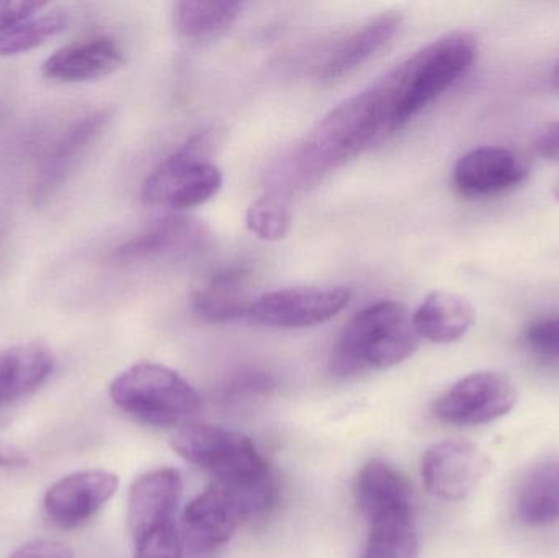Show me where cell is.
Listing matches in <instances>:
<instances>
[{
	"label": "cell",
	"instance_id": "obj_1",
	"mask_svg": "<svg viewBox=\"0 0 559 558\" xmlns=\"http://www.w3.org/2000/svg\"><path fill=\"white\" fill-rule=\"evenodd\" d=\"M478 51V36L456 29L417 49L377 82L373 91L383 111L386 134L403 128L445 94L472 69Z\"/></svg>",
	"mask_w": 559,
	"mask_h": 558
},
{
	"label": "cell",
	"instance_id": "obj_2",
	"mask_svg": "<svg viewBox=\"0 0 559 558\" xmlns=\"http://www.w3.org/2000/svg\"><path fill=\"white\" fill-rule=\"evenodd\" d=\"M388 136L373 87L329 111L278 167L280 189H305Z\"/></svg>",
	"mask_w": 559,
	"mask_h": 558
},
{
	"label": "cell",
	"instance_id": "obj_3",
	"mask_svg": "<svg viewBox=\"0 0 559 558\" xmlns=\"http://www.w3.org/2000/svg\"><path fill=\"white\" fill-rule=\"evenodd\" d=\"M413 314L401 301L383 300L352 318L335 343L331 372L338 379L400 366L419 349Z\"/></svg>",
	"mask_w": 559,
	"mask_h": 558
},
{
	"label": "cell",
	"instance_id": "obj_4",
	"mask_svg": "<svg viewBox=\"0 0 559 558\" xmlns=\"http://www.w3.org/2000/svg\"><path fill=\"white\" fill-rule=\"evenodd\" d=\"M277 501L274 475L254 485L215 482L183 510V539L192 553H215L233 539L242 524L271 513Z\"/></svg>",
	"mask_w": 559,
	"mask_h": 558
},
{
	"label": "cell",
	"instance_id": "obj_5",
	"mask_svg": "<svg viewBox=\"0 0 559 558\" xmlns=\"http://www.w3.org/2000/svg\"><path fill=\"white\" fill-rule=\"evenodd\" d=\"M111 402L124 415L154 428L187 425L202 408L199 392L170 367L138 363L110 383Z\"/></svg>",
	"mask_w": 559,
	"mask_h": 558
},
{
	"label": "cell",
	"instance_id": "obj_6",
	"mask_svg": "<svg viewBox=\"0 0 559 558\" xmlns=\"http://www.w3.org/2000/svg\"><path fill=\"white\" fill-rule=\"evenodd\" d=\"M182 477L176 468H156L141 475L128 495V530L134 558H182L177 508Z\"/></svg>",
	"mask_w": 559,
	"mask_h": 558
},
{
	"label": "cell",
	"instance_id": "obj_7",
	"mask_svg": "<svg viewBox=\"0 0 559 558\" xmlns=\"http://www.w3.org/2000/svg\"><path fill=\"white\" fill-rule=\"evenodd\" d=\"M173 448L183 461L228 485H254L272 477L267 461L251 438L210 425H186L173 436Z\"/></svg>",
	"mask_w": 559,
	"mask_h": 558
},
{
	"label": "cell",
	"instance_id": "obj_8",
	"mask_svg": "<svg viewBox=\"0 0 559 558\" xmlns=\"http://www.w3.org/2000/svg\"><path fill=\"white\" fill-rule=\"evenodd\" d=\"M200 144L202 140L193 138L146 177L141 189L144 203L182 212L203 205L218 195L223 187L222 170L200 157Z\"/></svg>",
	"mask_w": 559,
	"mask_h": 558
},
{
	"label": "cell",
	"instance_id": "obj_9",
	"mask_svg": "<svg viewBox=\"0 0 559 558\" xmlns=\"http://www.w3.org/2000/svg\"><path fill=\"white\" fill-rule=\"evenodd\" d=\"M518 403L519 390L511 377L481 370L453 383L433 403V413L447 425L481 426L509 415Z\"/></svg>",
	"mask_w": 559,
	"mask_h": 558
},
{
	"label": "cell",
	"instance_id": "obj_10",
	"mask_svg": "<svg viewBox=\"0 0 559 558\" xmlns=\"http://www.w3.org/2000/svg\"><path fill=\"white\" fill-rule=\"evenodd\" d=\"M491 468V459L478 446L463 439H449L427 449L420 474L433 497L463 501L488 477Z\"/></svg>",
	"mask_w": 559,
	"mask_h": 558
},
{
	"label": "cell",
	"instance_id": "obj_11",
	"mask_svg": "<svg viewBox=\"0 0 559 558\" xmlns=\"http://www.w3.org/2000/svg\"><path fill=\"white\" fill-rule=\"evenodd\" d=\"M347 287H292L255 298L249 318L271 328H309L337 317L348 301Z\"/></svg>",
	"mask_w": 559,
	"mask_h": 558
},
{
	"label": "cell",
	"instance_id": "obj_12",
	"mask_svg": "<svg viewBox=\"0 0 559 558\" xmlns=\"http://www.w3.org/2000/svg\"><path fill=\"white\" fill-rule=\"evenodd\" d=\"M110 118L111 114L108 110L92 111L74 121L56 141L36 170L29 190V199L36 209H43L58 195L92 144L104 133Z\"/></svg>",
	"mask_w": 559,
	"mask_h": 558
},
{
	"label": "cell",
	"instance_id": "obj_13",
	"mask_svg": "<svg viewBox=\"0 0 559 558\" xmlns=\"http://www.w3.org/2000/svg\"><path fill=\"white\" fill-rule=\"evenodd\" d=\"M527 161L504 146H479L456 161L452 186L465 199H485L509 192L527 180Z\"/></svg>",
	"mask_w": 559,
	"mask_h": 558
},
{
	"label": "cell",
	"instance_id": "obj_14",
	"mask_svg": "<svg viewBox=\"0 0 559 558\" xmlns=\"http://www.w3.org/2000/svg\"><path fill=\"white\" fill-rule=\"evenodd\" d=\"M118 477L107 471H84L66 475L46 491L43 508L55 526L75 530L100 513L115 497Z\"/></svg>",
	"mask_w": 559,
	"mask_h": 558
},
{
	"label": "cell",
	"instance_id": "obj_15",
	"mask_svg": "<svg viewBox=\"0 0 559 558\" xmlns=\"http://www.w3.org/2000/svg\"><path fill=\"white\" fill-rule=\"evenodd\" d=\"M209 228L200 219L169 215L144 229L136 238L121 245L115 259L121 264L182 258L200 251L209 241Z\"/></svg>",
	"mask_w": 559,
	"mask_h": 558
},
{
	"label": "cell",
	"instance_id": "obj_16",
	"mask_svg": "<svg viewBox=\"0 0 559 558\" xmlns=\"http://www.w3.org/2000/svg\"><path fill=\"white\" fill-rule=\"evenodd\" d=\"M123 49L108 36L85 39L52 52L41 66V74L56 82L97 81L124 66Z\"/></svg>",
	"mask_w": 559,
	"mask_h": 558
},
{
	"label": "cell",
	"instance_id": "obj_17",
	"mask_svg": "<svg viewBox=\"0 0 559 558\" xmlns=\"http://www.w3.org/2000/svg\"><path fill=\"white\" fill-rule=\"evenodd\" d=\"M252 272L248 265L235 264L216 271L193 294L197 317L209 323H229L251 313Z\"/></svg>",
	"mask_w": 559,
	"mask_h": 558
},
{
	"label": "cell",
	"instance_id": "obj_18",
	"mask_svg": "<svg viewBox=\"0 0 559 558\" xmlns=\"http://www.w3.org/2000/svg\"><path fill=\"white\" fill-rule=\"evenodd\" d=\"M355 495L368 523L390 514H414L409 482L386 462L371 461L361 468Z\"/></svg>",
	"mask_w": 559,
	"mask_h": 558
},
{
	"label": "cell",
	"instance_id": "obj_19",
	"mask_svg": "<svg viewBox=\"0 0 559 558\" xmlns=\"http://www.w3.org/2000/svg\"><path fill=\"white\" fill-rule=\"evenodd\" d=\"M55 367V354L39 343L13 344L0 349V408L39 389Z\"/></svg>",
	"mask_w": 559,
	"mask_h": 558
},
{
	"label": "cell",
	"instance_id": "obj_20",
	"mask_svg": "<svg viewBox=\"0 0 559 558\" xmlns=\"http://www.w3.org/2000/svg\"><path fill=\"white\" fill-rule=\"evenodd\" d=\"M401 25H403V15L400 12H384L355 29L334 49L322 66V81H338L344 75L357 71L360 66L378 55V51H381L388 43L393 41Z\"/></svg>",
	"mask_w": 559,
	"mask_h": 558
},
{
	"label": "cell",
	"instance_id": "obj_21",
	"mask_svg": "<svg viewBox=\"0 0 559 558\" xmlns=\"http://www.w3.org/2000/svg\"><path fill=\"white\" fill-rule=\"evenodd\" d=\"M476 321L472 301L453 292H432L413 314L420 340L433 344H452L466 336Z\"/></svg>",
	"mask_w": 559,
	"mask_h": 558
},
{
	"label": "cell",
	"instance_id": "obj_22",
	"mask_svg": "<svg viewBox=\"0 0 559 558\" xmlns=\"http://www.w3.org/2000/svg\"><path fill=\"white\" fill-rule=\"evenodd\" d=\"M519 520L531 527L559 521V459L535 465L525 474L515 495Z\"/></svg>",
	"mask_w": 559,
	"mask_h": 558
},
{
	"label": "cell",
	"instance_id": "obj_23",
	"mask_svg": "<svg viewBox=\"0 0 559 558\" xmlns=\"http://www.w3.org/2000/svg\"><path fill=\"white\" fill-rule=\"evenodd\" d=\"M245 10L231 0H183L174 5V26L183 38L206 41L228 32Z\"/></svg>",
	"mask_w": 559,
	"mask_h": 558
},
{
	"label": "cell",
	"instance_id": "obj_24",
	"mask_svg": "<svg viewBox=\"0 0 559 558\" xmlns=\"http://www.w3.org/2000/svg\"><path fill=\"white\" fill-rule=\"evenodd\" d=\"M361 558H419L414 514H390L370 521Z\"/></svg>",
	"mask_w": 559,
	"mask_h": 558
},
{
	"label": "cell",
	"instance_id": "obj_25",
	"mask_svg": "<svg viewBox=\"0 0 559 558\" xmlns=\"http://www.w3.org/2000/svg\"><path fill=\"white\" fill-rule=\"evenodd\" d=\"M68 25L69 16L64 12L29 16L0 32V58L25 55L64 32Z\"/></svg>",
	"mask_w": 559,
	"mask_h": 558
},
{
	"label": "cell",
	"instance_id": "obj_26",
	"mask_svg": "<svg viewBox=\"0 0 559 558\" xmlns=\"http://www.w3.org/2000/svg\"><path fill=\"white\" fill-rule=\"evenodd\" d=\"M246 226L264 241H280L292 228V210L283 193L274 192L254 200L246 212Z\"/></svg>",
	"mask_w": 559,
	"mask_h": 558
},
{
	"label": "cell",
	"instance_id": "obj_27",
	"mask_svg": "<svg viewBox=\"0 0 559 558\" xmlns=\"http://www.w3.org/2000/svg\"><path fill=\"white\" fill-rule=\"evenodd\" d=\"M524 341L535 356L559 366V313L532 321L525 328Z\"/></svg>",
	"mask_w": 559,
	"mask_h": 558
},
{
	"label": "cell",
	"instance_id": "obj_28",
	"mask_svg": "<svg viewBox=\"0 0 559 558\" xmlns=\"http://www.w3.org/2000/svg\"><path fill=\"white\" fill-rule=\"evenodd\" d=\"M9 558H75L66 544L58 541L39 539L23 544Z\"/></svg>",
	"mask_w": 559,
	"mask_h": 558
},
{
	"label": "cell",
	"instance_id": "obj_29",
	"mask_svg": "<svg viewBox=\"0 0 559 558\" xmlns=\"http://www.w3.org/2000/svg\"><path fill=\"white\" fill-rule=\"evenodd\" d=\"M45 3L29 2V0H7L0 2V32L23 22L35 15L36 10H41Z\"/></svg>",
	"mask_w": 559,
	"mask_h": 558
},
{
	"label": "cell",
	"instance_id": "obj_30",
	"mask_svg": "<svg viewBox=\"0 0 559 558\" xmlns=\"http://www.w3.org/2000/svg\"><path fill=\"white\" fill-rule=\"evenodd\" d=\"M535 147H537L542 156L554 161V163H559V121L547 124L538 133L537 140H535Z\"/></svg>",
	"mask_w": 559,
	"mask_h": 558
},
{
	"label": "cell",
	"instance_id": "obj_31",
	"mask_svg": "<svg viewBox=\"0 0 559 558\" xmlns=\"http://www.w3.org/2000/svg\"><path fill=\"white\" fill-rule=\"evenodd\" d=\"M29 465V458L22 449L15 446L0 444V468L5 471H20Z\"/></svg>",
	"mask_w": 559,
	"mask_h": 558
},
{
	"label": "cell",
	"instance_id": "obj_32",
	"mask_svg": "<svg viewBox=\"0 0 559 558\" xmlns=\"http://www.w3.org/2000/svg\"><path fill=\"white\" fill-rule=\"evenodd\" d=\"M551 82H554L555 88L559 92V61L558 64L555 66L554 74H551Z\"/></svg>",
	"mask_w": 559,
	"mask_h": 558
},
{
	"label": "cell",
	"instance_id": "obj_33",
	"mask_svg": "<svg viewBox=\"0 0 559 558\" xmlns=\"http://www.w3.org/2000/svg\"><path fill=\"white\" fill-rule=\"evenodd\" d=\"M554 193H555V197H557V200L559 202V179H558V182L555 183Z\"/></svg>",
	"mask_w": 559,
	"mask_h": 558
}]
</instances>
